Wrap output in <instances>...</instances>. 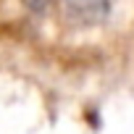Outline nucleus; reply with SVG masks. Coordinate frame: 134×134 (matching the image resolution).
<instances>
[{"instance_id":"nucleus-1","label":"nucleus","mask_w":134,"mask_h":134,"mask_svg":"<svg viewBox=\"0 0 134 134\" xmlns=\"http://www.w3.org/2000/svg\"><path fill=\"white\" fill-rule=\"evenodd\" d=\"M63 5H66V8H71L74 13L87 16V13H97V11H103L105 0H63Z\"/></svg>"}]
</instances>
